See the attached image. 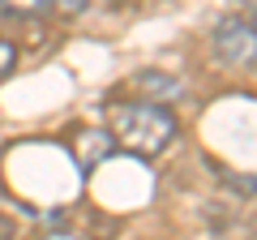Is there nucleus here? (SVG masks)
I'll use <instances>...</instances> for the list:
<instances>
[{
  "label": "nucleus",
  "mask_w": 257,
  "mask_h": 240,
  "mask_svg": "<svg viewBox=\"0 0 257 240\" xmlns=\"http://www.w3.org/2000/svg\"><path fill=\"white\" fill-rule=\"evenodd\" d=\"M214 56L223 65H236V69H248L257 65V30L248 18H223L214 26Z\"/></svg>",
  "instance_id": "2"
},
{
  "label": "nucleus",
  "mask_w": 257,
  "mask_h": 240,
  "mask_svg": "<svg viewBox=\"0 0 257 240\" xmlns=\"http://www.w3.org/2000/svg\"><path fill=\"white\" fill-rule=\"evenodd\" d=\"M111 142L138 159H155L172 146L176 138V116L163 103H116L111 107Z\"/></svg>",
  "instance_id": "1"
},
{
  "label": "nucleus",
  "mask_w": 257,
  "mask_h": 240,
  "mask_svg": "<svg viewBox=\"0 0 257 240\" xmlns=\"http://www.w3.org/2000/svg\"><path fill=\"white\" fill-rule=\"evenodd\" d=\"M52 5L56 0H0V13H9V18H39Z\"/></svg>",
  "instance_id": "4"
},
{
  "label": "nucleus",
  "mask_w": 257,
  "mask_h": 240,
  "mask_svg": "<svg viewBox=\"0 0 257 240\" xmlns=\"http://www.w3.org/2000/svg\"><path fill=\"white\" fill-rule=\"evenodd\" d=\"M248 22H253V30H257V9H248Z\"/></svg>",
  "instance_id": "9"
},
{
  "label": "nucleus",
  "mask_w": 257,
  "mask_h": 240,
  "mask_svg": "<svg viewBox=\"0 0 257 240\" xmlns=\"http://www.w3.org/2000/svg\"><path fill=\"white\" fill-rule=\"evenodd\" d=\"M13 65H18V47H13L9 39H0V77L13 73Z\"/></svg>",
  "instance_id": "6"
},
{
  "label": "nucleus",
  "mask_w": 257,
  "mask_h": 240,
  "mask_svg": "<svg viewBox=\"0 0 257 240\" xmlns=\"http://www.w3.org/2000/svg\"><path fill=\"white\" fill-rule=\"evenodd\" d=\"M138 86H142L146 94H180V82H172V77L155 73V69H150V73H142V77H138Z\"/></svg>",
  "instance_id": "5"
},
{
  "label": "nucleus",
  "mask_w": 257,
  "mask_h": 240,
  "mask_svg": "<svg viewBox=\"0 0 257 240\" xmlns=\"http://www.w3.org/2000/svg\"><path fill=\"white\" fill-rule=\"evenodd\" d=\"M35 240H82V236H73V231H60V227H56V231H39Z\"/></svg>",
  "instance_id": "7"
},
{
  "label": "nucleus",
  "mask_w": 257,
  "mask_h": 240,
  "mask_svg": "<svg viewBox=\"0 0 257 240\" xmlns=\"http://www.w3.org/2000/svg\"><path fill=\"white\" fill-rule=\"evenodd\" d=\"M77 142H82V146H77V159H82L86 167H94V163H99V159L107 155L111 146H116V142H111V133H99V129L82 133V138H77Z\"/></svg>",
  "instance_id": "3"
},
{
  "label": "nucleus",
  "mask_w": 257,
  "mask_h": 240,
  "mask_svg": "<svg viewBox=\"0 0 257 240\" xmlns=\"http://www.w3.org/2000/svg\"><path fill=\"white\" fill-rule=\"evenodd\" d=\"M236 5H244V9H257V0H236Z\"/></svg>",
  "instance_id": "8"
}]
</instances>
